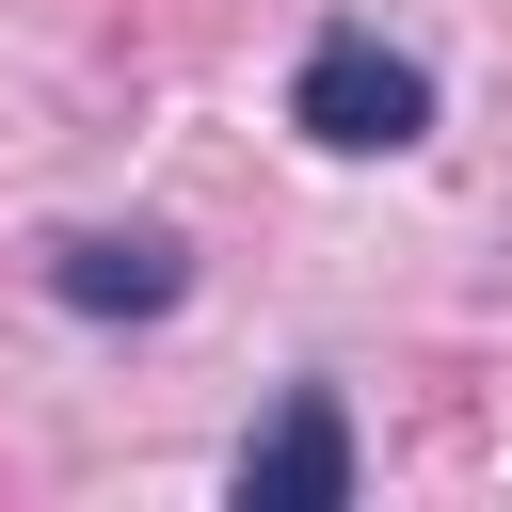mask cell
<instances>
[{"label":"cell","mask_w":512,"mask_h":512,"mask_svg":"<svg viewBox=\"0 0 512 512\" xmlns=\"http://www.w3.org/2000/svg\"><path fill=\"white\" fill-rule=\"evenodd\" d=\"M288 128H304V144H336V160H384V144H416V128H432V64H416V48H384V32H320V48H304V80H288Z\"/></svg>","instance_id":"cell-1"},{"label":"cell","mask_w":512,"mask_h":512,"mask_svg":"<svg viewBox=\"0 0 512 512\" xmlns=\"http://www.w3.org/2000/svg\"><path fill=\"white\" fill-rule=\"evenodd\" d=\"M352 496V416H336V384H288V416L240 448V512H336Z\"/></svg>","instance_id":"cell-2"},{"label":"cell","mask_w":512,"mask_h":512,"mask_svg":"<svg viewBox=\"0 0 512 512\" xmlns=\"http://www.w3.org/2000/svg\"><path fill=\"white\" fill-rule=\"evenodd\" d=\"M48 288H64L80 320H160L192 272H176V240H64V256H48Z\"/></svg>","instance_id":"cell-3"}]
</instances>
